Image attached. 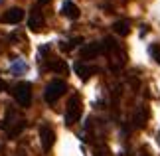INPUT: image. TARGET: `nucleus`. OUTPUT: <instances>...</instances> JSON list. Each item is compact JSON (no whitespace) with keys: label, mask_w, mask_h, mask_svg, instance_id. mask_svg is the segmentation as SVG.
I'll list each match as a JSON object with an SVG mask.
<instances>
[{"label":"nucleus","mask_w":160,"mask_h":156,"mask_svg":"<svg viewBox=\"0 0 160 156\" xmlns=\"http://www.w3.org/2000/svg\"><path fill=\"white\" fill-rule=\"evenodd\" d=\"M83 113V105H81V97L77 95H71L69 101H67V107H65V124H75L79 118H81Z\"/></svg>","instance_id":"obj_1"},{"label":"nucleus","mask_w":160,"mask_h":156,"mask_svg":"<svg viewBox=\"0 0 160 156\" xmlns=\"http://www.w3.org/2000/svg\"><path fill=\"white\" fill-rule=\"evenodd\" d=\"M65 89H67V83H65L63 79H53V81H50V83L46 85V89H44V99H46V103H48V105H53V103L65 93Z\"/></svg>","instance_id":"obj_2"},{"label":"nucleus","mask_w":160,"mask_h":156,"mask_svg":"<svg viewBox=\"0 0 160 156\" xmlns=\"http://www.w3.org/2000/svg\"><path fill=\"white\" fill-rule=\"evenodd\" d=\"M14 99H16V103L20 105V107H30L32 105V85L30 83H18L14 87Z\"/></svg>","instance_id":"obj_3"},{"label":"nucleus","mask_w":160,"mask_h":156,"mask_svg":"<svg viewBox=\"0 0 160 156\" xmlns=\"http://www.w3.org/2000/svg\"><path fill=\"white\" fill-rule=\"evenodd\" d=\"M40 142H42V148L46 152L52 150V146L55 144V133L50 124H42L40 127Z\"/></svg>","instance_id":"obj_4"},{"label":"nucleus","mask_w":160,"mask_h":156,"mask_svg":"<svg viewBox=\"0 0 160 156\" xmlns=\"http://www.w3.org/2000/svg\"><path fill=\"white\" fill-rule=\"evenodd\" d=\"M24 10L20 8V6H14V8H8L4 12L2 16H0V22H4V24H20L24 20Z\"/></svg>","instance_id":"obj_5"},{"label":"nucleus","mask_w":160,"mask_h":156,"mask_svg":"<svg viewBox=\"0 0 160 156\" xmlns=\"http://www.w3.org/2000/svg\"><path fill=\"white\" fill-rule=\"evenodd\" d=\"M103 53V43L101 42H91L87 43V46H83L81 48V52H79V55H81V59H95L97 55H101Z\"/></svg>","instance_id":"obj_6"},{"label":"nucleus","mask_w":160,"mask_h":156,"mask_svg":"<svg viewBox=\"0 0 160 156\" xmlns=\"http://www.w3.org/2000/svg\"><path fill=\"white\" fill-rule=\"evenodd\" d=\"M28 26L32 32H40L44 28V14H42L40 8H32V14H30V20H28Z\"/></svg>","instance_id":"obj_7"},{"label":"nucleus","mask_w":160,"mask_h":156,"mask_svg":"<svg viewBox=\"0 0 160 156\" xmlns=\"http://www.w3.org/2000/svg\"><path fill=\"white\" fill-rule=\"evenodd\" d=\"M61 14L65 18H69V20H77L81 12H79L77 4L73 2V0H63V4H61Z\"/></svg>","instance_id":"obj_8"},{"label":"nucleus","mask_w":160,"mask_h":156,"mask_svg":"<svg viewBox=\"0 0 160 156\" xmlns=\"http://www.w3.org/2000/svg\"><path fill=\"white\" fill-rule=\"evenodd\" d=\"M28 71V63L24 59H14L10 63V73L12 75H24Z\"/></svg>","instance_id":"obj_9"},{"label":"nucleus","mask_w":160,"mask_h":156,"mask_svg":"<svg viewBox=\"0 0 160 156\" xmlns=\"http://www.w3.org/2000/svg\"><path fill=\"white\" fill-rule=\"evenodd\" d=\"M75 71H77V75L81 79H89L95 73V67H89V65H83V63H75Z\"/></svg>","instance_id":"obj_10"},{"label":"nucleus","mask_w":160,"mask_h":156,"mask_svg":"<svg viewBox=\"0 0 160 156\" xmlns=\"http://www.w3.org/2000/svg\"><path fill=\"white\" fill-rule=\"evenodd\" d=\"M113 30L119 36H127L128 32H131V24H128V20H119V22L113 24Z\"/></svg>","instance_id":"obj_11"},{"label":"nucleus","mask_w":160,"mask_h":156,"mask_svg":"<svg viewBox=\"0 0 160 156\" xmlns=\"http://www.w3.org/2000/svg\"><path fill=\"white\" fill-rule=\"evenodd\" d=\"M150 55L154 58L156 63H160V46H158V43H152V46H150Z\"/></svg>","instance_id":"obj_12"},{"label":"nucleus","mask_w":160,"mask_h":156,"mask_svg":"<svg viewBox=\"0 0 160 156\" xmlns=\"http://www.w3.org/2000/svg\"><path fill=\"white\" fill-rule=\"evenodd\" d=\"M38 2H40V4H48V2H50V0H38Z\"/></svg>","instance_id":"obj_13"},{"label":"nucleus","mask_w":160,"mask_h":156,"mask_svg":"<svg viewBox=\"0 0 160 156\" xmlns=\"http://www.w3.org/2000/svg\"><path fill=\"white\" fill-rule=\"evenodd\" d=\"M95 156H103V152L101 150H95Z\"/></svg>","instance_id":"obj_14"},{"label":"nucleus","mask_w":160,"mask_h":156,"mask_svg":"<svg viewBox=\"0 0 160 156\" xmlns=\"http://www.w3.org/2000/svg\"><path fill=\"white\" fill-rule=\"evenodd\" d=\"M158 142H160V133H158Z\"/></svg>","instance_id":"obj_15"},{"label":"nucleus","mask_w":160,"mask_h":156,"mask_svg":"<svg viewBox=\"0 0 160 156\" xmlns=\"http://www.w3.org/2000/svg\"><path fill=\"white\" fill-rule=\"evenodd\" d=\"M140 156H148V154H140Z\"/></svg>","instance_id":"obj_16"}]
</instances>
